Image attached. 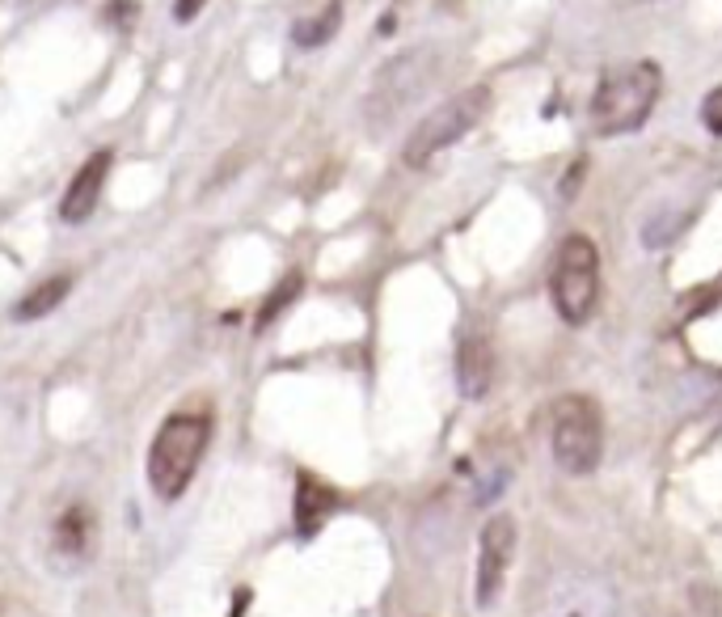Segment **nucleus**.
Segmentation results:
<instances>
[{"mask_svg":"<svg viewBox=\"0 0 722 617\" xmlns=\"http://www.w3.org/2000/svg\"><path fill=\"white\" fill-rule=\"evenodd\" d=\"M212 444V411H174L156 427L149 449V487L161 503L187 495L190 478Z\"/></svg>","mask_w":722,"mask_h":617,"instance_id":"nucleus-1","label":"nucleus"},{"mask_svg":"<svg viewBox=\"0 0 722 617\" xmlns=\"http://www.w3.org/2000/svg\"><path fill=\"white\" fill-rule=\"evenodd\" d=\"M659 98V64L634 60L621 68H608L592 93V127L596 136H625L638 131Z\"/></svg>","mask_w":722,"mask_h":617,"instance_id":"nucleus-2","label":"nucleus"},{"mask_svg":"<svg viewBox=\"0 0 722 617\" xmlns=\"http://www.w3.org/2000/svg\"><path fill=\"white\" fill-rule=\"evenodd\" d=\"M549 453L562 474L583 478L605 457V419L587 393H562L549 411Z\"/></svg>","mask_w":722,"mask_h":617,"instance_id":"nucleus-3","label":"nucleus"},{"mask_svg":"<svg viewBox=\"0 0 722 617\" xmlns=\"http://www.w3.org/2000/svg\"><path fill=\"white\" fill-rule=\"evenodd\" d=\"M549 297L554 308L562 313V322L583 326L596 301H600V250L587 232H570L567 241L558 245V263L549 275Z\"/></svg>","mask_w":722,"mask_h":617,"instance_id":"nucleus-4","label":"nucleus"},{"mask_svg":"<svg viewBox=\"0 0 722 617\" xmlns=\"http://www.w3.org/2000/svg\"><path fill=\"white\" fill-rule=\"evenodd\" d=\"M486 106H491V89L486 85H469V89H460L453 98H444L435 111H427V115L415 123V131L406 136V165H427L435 153H444L448 144L456 140H465L473 127H478V118L486 115Z\"/></svg>","mask_w":722,"mask_h":617,"instance_id":"nucleus-5","label":"nucleus"},{"mask_svg":"<svg viewBox=\"0 0 722 617\" xmlns=\"http://www.w3.org/2000/svg\"><path fill=\"white\" fill-rule=\"evenodd\" d=\"M431 80H435V51L418 47V51L393 55L377 73V85H372V93H368V123H372L377 131L389 127L415 98H422V93L431 89Z\"/></svg>","mask_w":722,"mask_h":617,"instance_id":"nucleus-6","label":"nucleus"},{"mask_svg":"<svg viewBox=\"0 0 722 617\" xmlns=\"http://www.w3.org/2000/svg\"><path fill=\"white\" fill-rule=\"evenodd\" d=\"M511 558H516V520L507 512L491 516L478 533V609H491L507 583V571H511Z\"/></svg>","mask_w":722,"mask_h":617,"instance_id":"nucleus-7","label":"nucleus"},{"mask_svg":"<svg viewBox=\"0 0 722 617\" xmlns=\"http://www.w3.org/2000/svg\"><path fill=\"white\" fill-rule=\"evenodd\" d=\"M111 165H114L111 149L85 156V165L73 174L68 191L60 199V221H64V225H85V221L98 212V199H102V187H106V178H111Z\"/></svg>","mask_w":722,"mask_h":617,"instance_id":"nucleus-8","label":"nucleus"},{"mask_svg":"<svg viewBox=\"0 0 722 617\" xmlns=\"http://www.w3.org/2000/svg\"><path fill=\"white\" fill-rule=\"evenodd\" d=\"M93 541H98V525H93L89 503L64 507V516L55 520V533H51L55 558H64V563H85V558L93 554Z\"/></svg>","mask_w":722,"mask_h":617,"instance_id":"nucleus-9","label":"nucleus"},{"mask_svg":"<svg viewBox=\"0 0 722 617\" xmlns=\"http://www.w3.org/2000/svg\"><path fill=\"white\" fill-rule=\"evenodd\" d=\"M456 377L465 398H486L494 381V351L486 335H465V343L456 351Z\"/></svg>","mask_w":722,"mask_h":617,"instance_id":"nucleus-10","label":"nucleus"},{"mask_svg":"<svg viewBox=\"0 0 722 617\" xmlns=\"http://www.w3.org/2000/svg\"><path fill=\"white\" fill-rule=\"evenodd\" d=\"M334 507H339V495H334L321 478H313V474H301V478H296V533H301V538H313V533L330 520Z\"/></svg>","mask_w":722,"mask_h":617,"instance_id":"nucleus-11","label":"nucleus"},{"mask_svg":"<svg viewBox=\"0 0 722 617\" xmlns=\"http://www.w3.org/2000/svg\"><path fill=\"white\" fill-rule=\"evenodd\" d=\"M73 292V275H47L42 284H35L17 305H13V317L17 322H35V317H47L64 305V297Z\"/></svg>","mask_w":722,"mask_h":617,"instance_id":"nucleus-12","label":"nucleus"},{"mask_svg":"<svg viewBox=\"0 0 722 617\" xmlns=\"http://www.w3.org/2000/svg\"><path fill=\"white\" fill-rule=\"evenodd\" d=\"M342 26V4L339 0H330L317 17H308V22H296V30H292V39L301 42V47H326V42L339 35Z\"/></svg>","mask_w":722,"mask_h":617,"instance_id":"nucleus-13","label":"nucleus"},{"mask_svg":"<svg viewBox=\"0 0 722 617\" xmlns=\"http://www.w3.org/2000/svg\"><path fill=\"white\" fill-rule=\"evenodd\" d=\"M296 292H301V275H288V284H283V288H279V292H275V297H270V301L263 305V313H258V326H266V322H270L279 308L288 305Z\"/></svg>","mask_w":722,"mask_h":617,"instance_id":"nucleus-14","label":"nucleus"},{"mask_svg":"<svg viewBox=\"0 0 722 617\" xmlns=\"http://www.w3.org/2000/svg\"><path fill=\"white\" fill-rule=\"evenodd\" d=\"M701 118H706V127H710L714 136H722V85L706 93V102H701Z\"/></svg>","mask_w":722,"mask_h":617,"instance_id":"nucleus-15","label":"nucleus"},{"mask_svg":"<svg viewBox=\"0 0 722 617\" xmlns=\"http://www.w3.org/2000/svg\"><path fill=\"white\" fill-rule=\"evenodd\" d=\"M203 4H207V0H178V4H174V17H178V22H194Z\"/></svg>","mask_w":722,"mask_h":617,"instance_id":"nucleus-16","label":"nucleus"}]
</instances>
